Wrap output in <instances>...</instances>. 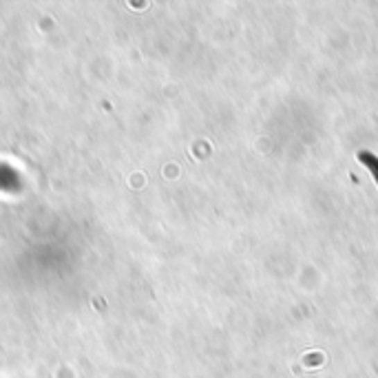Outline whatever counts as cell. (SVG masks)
<instances>
[{
	"label": "cell",
	"mask_w": 378,
	"mask_h": 378,
	"mask_svg": "<svg viewBox=\"0 0 378 378\" xmlns=\"http://www.w3.org/2000/svg\"><path fill=\"white\" fill-rule=\"evenodd\" d=\"M359 162H363L365 166L370 169V173H372V177H374V182L378 184V157L374 155V153H370V151H361V153H359Z\"/></svg>",
	"instance_id": "1"
}]
</instances>
